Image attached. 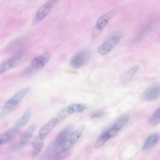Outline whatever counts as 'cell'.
Returning <instances> with one entry per match:
<instances>
[{"label":"cell","instance_id":"obj_1","mask_svg":"<svg viewBox=\"0 0 160 160\" xmlns=\"http://www.w3.org/2000/svg\"><path fill=\"white\" fill-rule=\"evenodd\" d=\"M130 116L128 114H124L119 117L108 128L101 134L94 144V148L96 149L100 148L106 141L114 137L128 122Z\"/></svg>","mask_w":160,"mask_h":160},{"label":"cell","instance_id":"obj_2","mask_svg":"<svg viewBox=\"0 0 160 160\" xmlns=\"http://www.w3.org/2000/svg\"><path fill=\"white\" fill-rule=\"evenodd\" d=\"M30 91V87H26L16 92L10 99H9L0 112V121L4 119L8 116H9Z\"/></svg>","mask_w":160,"mask_h":160},{"label":"cell","instance_id":"obj_3","mask_svg":"<svg viewBox=\"0 0 160 160\" xmlns=\"http://www.w3.org/2000/svg\"><path fill=\"white\" fill-rule=\"evenodd\" d=\"M115 14V10L112 9L103 14L98 19L91 32L92 39H96L99 37V36L101 34V33L103 31L104 28L108 24L110 20L114 16Z\"/></svg>","mask_w":160,"mask_h":160},{"label":"cell","instance_id":"obj_4","mask_svg":"<svg viewBox=\"0 0 160 160\" xmlns=\"http://www.w3.org/2000/svg\"><path fill=\"white\" fill-rule=\"evenodd\" d=\"M74 128V125L72 124H69L64 127L58 134L56 139H54L51 148H50L51 152L59 149L60 148H62L63 145L66 142L69 135L72 132Z\"/></svg>","mask_w":160,"mask_h":160},{"label":"cell","instance_id":"obj_5","mask_svg":"<svg viewBox=\"0 0 160 160\" xmlns=\"http://www.w3.org/2000/svg\"><path fill=\"white\" fill-rule=\"evenodd\" d=\"M121 39V36L115 34L106 39L98 48V52L101 56H104L112 51L118 44Z\"/></svg>","mask_w":160,"mask_h":160},{"label":"cell","instance_id":"obj_6","mask_svg":"<svg viewBox=\"0 0 160 160\" xmlns=\"http://www.w3.org/2000/svg\"><path fill=\"white\" fill-rule=\"evenodd\" d=\"M58 0H49L39 7L32 19V24L37 25L42 21L50 12L52 6Z\"/></svg>","mask_w":160,"mask_h":160},{"label":"cell","instance_id":"obj_7","mask_svg":"<svg viewBox=\"0 0 160 160\" xmlns=\"http://www.w3.org/2000/svg\"><path fill=\"white\" fill-rule=\"evenodd\" d=\"M85 128L86 126L84 125H82L79 128L76 129L74 132H71L66 142L61 148L62 152H66L69 151L74 146V144L79 139L80 137L82 136V133L85 130Z\"/></svg>","mask_w":160,"mask_h":160},{"label":"cell","instance_id":"obj_8","mask_svg":"<svg viewBox=\"0 0 160 160\" xmlns=\"http://www.w3.org/2000/svg\"><path fill=\"white\" fill-rule=\"evenodd\" d=\"M90 53L88 51H81L74 54L69 61V65L72 68L78 69L83 66L89 60Z\"/></svg>","mask_w":160,"mask_h":160},{"label":"cell","instance_id":"obj_9","mask_svg":"<svg viewBox=\"0 0 160 160\" xmlns=\"http://www.w3.org/2000/svg\"><path fill=\"white\" fill-rule=\"evenodd\" d=\"M152 23L151 21H146L144 22L139 28L137 33L135 34V36L133 37V38L131 39V42L135 44L140 41H141L151 31V29L152 28Z\"/></svg>","mask_w":160,"mask_h":160},{"label":"cell","instance_id":"obj_10","mask_svg":"<svg viewBox=\"0 0 160 160\" xmlns=\"http://www.w3.org/2000/svg\"><path fill=\"white\" fill-rule=\"evenodd\" d=\"M160 96V86L153 85L146 89L142 93V98L145 101H152Z\"/></svg>","mask_w":160,"mask_h":160},{"label":"cell","instance_id":"obj_11","mask_svg":"<svg viewBox=\"0 0 160 160\" xmlns=\"http://www.w3.org/2000/svg\"><path fill=\"white\" fill-rule=\"evenodd\" d=\"M51 57V54L49 52H46L34 58L31 63V67L34 69H38L44 67L49 62Z\"/></svg>","mask_w":160,"mask_h":160},{"label":"cell","instance_id":"obj_12","mask_svg":"<svg viewBox=\"0 0 160 160\" xmlns=\"http://www.w3.org/2000/svg\"><path fill=\"white\" fill-rule=\"evenodd\" d=\"M21 56L22 53L19 52L17 53L14 56L8 59L7 60L4 61L1 64H0V76L3 73L7 72L9 69H11L16 64V63L21 59Z\"/></svg>","mask_w":160,"mask_h":160},{"label":"cell","instance_id":"obj_13","mask_svg":"<svg viewBox=\"0 0 160 160\" xmlns=\"http://www.w3.org/2000/svg\"><path fill=\"white\" fill-rule=\"evenodd\" d=\"M159 139H160V134L159 132H156L151 134L148 136V138L145 140L142 146L141 150L142 151H145L151 149V148L154 147L156 144H158Z\"/></svg>","mask_w":160,"mask_h":160},{"label":"cell","instance_id":"obj_14","mask_svg":"<svg viewBox=\"0 0 160 160\" xmlns=\"http://www.w3.org/2000/svg\"><path fill=\"white\" fill-rule=\"evenodd\" d=\"M58 124V122L57 119L56 117H54L41 126V128L39 131L38 134L42 138H43L44 139H45L46 137L52 130V129Z\"/></svg>","mask_w":160,"mask_h":160},{"label":"cell","instance_id":"obj_15","mask_svg":"<svg viewBox=\"0 0 160 160\" xmlns=\"http://www.w3.org/2000/svg\"><path fill=\"white\" fill-rule=\"evenodd\" d=\"M35 129H36L35 124H31L26 129V130L21 136V138L19 141V147H24L29 142V141L32 136Z\"/></svg>","mask_w":160,"mask_h":160},{"label":"cell","instance_id":"obj_16","mask_svg":"<svg viewBox=\"0 0 160 160\" xmlns=\"http://www.w3.org/2000/svg\"><path fill=\"white\" fill-rule=\"evenodd\" d=\"M44 138L38 134L32 142V157H37L41 152L44 146Z\"/></svg>","mask_w":160,"mask_h":160},{"label":"cell","instance_id":"obj_17","mask_svg":"<svg viewBox=\"0 0 160 160\" xmlns=\"http://www.w3.org/2000/svg\"><path fill=\"white\" fill-rule=\"evenodd\" d=\"M31 110L30 109H28L24 114L21 116V118H19L15 122L13 128L14 129H19L24 126H25L28 122L29 121L31 117Z\"/></svg>","mask_w":160,"mask_h":160},{"label":"cell","instance_id":"obj_18","mask_svg":"<svg viewBox=\"0 0 160 160\" xmlns=\"http://www.w3.org/2000/svg\"><path fill=\"white\" fill-rule=\"evenodd\" d=\"M140 66L139 64H136L134 65L133 67H132L124 75V76L123 77L122 79V82L123 83H127L130 80H131V79L133 78V76H134V74L138 72V71L139 70Z\"/></svg>","mask_w":160,"mask_h":160},{"label":"cell","instance_id":"obj_19","mask_svg":"<svg viewBox=\"0 0 160 160\" xmlns=\"http://www.w3.org/2000/svg\"><path fill=\"white\" fill-rule=\"evenodd\" d=\"M67 108L69 112L71 113V114L76 112H82L87 109L86 106H85L84 105L77 103L71 104L68 106H67Z\"/></svg>","mask_w":160,"mask_h":160},{"label":"cell","instance_id":"obj_20","mask_svg":"<svg viewBox=\"0 0 160 160\" xmlns=\"http://www.w3.org/2000/svg\"><path fill=\"white\" fill-rule=\"evenodd\" d=\"M70 115H71V113L69 112V111L68 110L67 107H66L64 109H62V110H61V111L56 116L58 124H59L61 121L64 120L66 118H68Z\"/></svg>","mask_w":160,"mask_h":160},{"label":"cell","instance_id":"obj_21","mask_svg":"<svg viewBox=\"0 0 160 160\" xmlns=\"http://www.w3.org/2000/svg\"><path fill=\"white\" fill-rule=\"evenodd\" d=\"M149 122L153 125H156L160 122V107L158 108L151 116Z\"/></svg>","mask_w":160,"mask_h":160},{"label":"cell","instance_id":"obj_22","mask_svg":"<svg viewBox=\"0 0 160 160\" xmlns=\"http://www.w3.org/2000/svg\"><path fill=\"white\" fill-rule=\"evenodd\" d=\"M12 135L11 132H4L0 135V147L7 142H8L11 139Z\"/></svg>","mask_w":160,"mask_h":160},{"label":"cell","instance_id":"obj_23","mask_svg":"<svg viewBox=\"0 0 160 160\" xmlns=\"http://www.w3.org/2000/svg\"><path fill=\"white\" fill-rule=\"evenodd\" d=\"M102 112H101V111L95 112H94L92 114L91 118H93V119H94V118H96V119L99 118H101L102 116Z\"/></svg>","mask_w":160,"mask_h":160}]
</instances>
